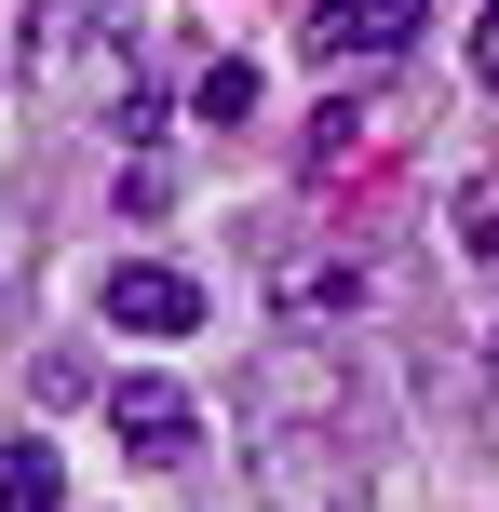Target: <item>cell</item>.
<instances>
[{
	"label": "cell",
	"instance_id": "7",
	"mask_svg": "<svg viewBox=\"0 0 499 512\" xmlns=\"http://www.w3.org/2000/svg\"><path fill=\"white\" fill-rule=\"evenodd\" d=\"M0 512H68V472H54V445H41V432L0 445Z\"/></svg>",
	"mask_w": 499,
	"mask_h": 512
},
{
	"label": "cell",
	"instance_id": "1",
	"mask_svg": "<svg viewBox=\"0 0 499 512\" xmlns=\"http://www.w3.org/2000/svg\"><path fill=\"white\" fill-rule=\"evenodd\" d=\"M27 81L41 95H81V108H122V14H95V0H27Z\"/></svg>",
	"mask_w": 499,
	"mask_h": 512
},
{
	"label": "cell",
	"instance_id": "2",
	"mask_svg": "<svg viewBox=\"0 0 499 512\" xmlns=\"http://www.w3.org/2000/svg\"><path fill=\"white\" fill-rule=\"evenodd\" d=\"M365 297H378V270L351 243H284L270 256V310H284V324H351Z\"/></svg>",
	"mask_w": 499,
	"mask_h": 512
},
{
	"label": "cell",
	"instance_id": "6",
	"mask_svg": "<svg viewBox=\"0 0 499 512\" xmlns=\"http://www.w3.org/2000/svg\"><path fill=\"white\" fill-rule=\"evenodd\" d=\"M378 122H392V108H365V95H324V108H311V135H297V162H311V176H351V162L378 149Z\"/></svg>",
	"mask_w": 499,
	"mask_h": 512
},
{
	"label": "cell",
	"instance_id": "10",
	"mask_svg": "<svg viewBox=\"0 0 499 512\" xmlns=\"http://www.w3.org/2000/svg\"><path fill=\"white\" fill-rule=\"evenodd\" d=\"M473 81H486V95H499V0H486V14H473Z\"/></svg>",
	"mask_w": 499,
	"mask_h": 512
},
{
	"label": "cell",
	"instance_id": "9",
	"mask_svg": "<svg viewBox=\"0 0 499 512\" xmlns=\"http://www.w3.org/2000/svg\"><path fill=\"white\" fill-rule=\"evenodd\" d=\"M203 122H216V135L257 122V68H243V54H216V68H203Z\"/></svg>",
	"mask_w": 499,
	"mask_h": 512
},
{
	"label": "cell",
	"instance_id": "5",
	"mask_svg": "<svg viewBox=\"0 0 499 512\" xmlns=\"http://www.w3.org/2000/svg\"><path fill=\"white\" fill-rule=\"evenodd\" d=\"M108 324L122 337H189L203 324V283L162 270V256H122V270H108Z\"/></svg>",
	"mask_w": 499,
	"mask_h": 512
},
{
	"label": "cell",
	"instance_id": "3",
	"mask_svg": "<svg viewBox=\"0 0 499 512\" xmlns=\"http://www.w3.org/2000/svg\"><path fill=\"white\" fill-rule=\"evenodd\" d=\"M108 445H122L135 472H176L189 445H203V405H189L176 378H108Z\"/></svg>",
	"mask_w": 499,
	"mask_h": 512
},
{
	"label": "cell",
	"instance_id": "8",
	"mask_svg": "<svg viewBox=\"0 0 499 512\" xmlns=\"http://www.w3.org/2000/svg\"><path fill=\"white\" fill-rule=\"evenodd\" d=\"M446 230H459V270H473V283H499V176H459Z\"/></svg>",
	"mask_w": 499,
	"mask_h": 512
},
{
	"label": "cell",
	"instance_id": "4",
	"mask_svg": "<svg viewBox=\"0 0 499 512\" xmlns=\"http://www.w3.org/2000/svg\"><path fill=\"white\" fill-rule=\"evenodd\" d=\"M432 0H324V14H297V41H311V68H378V54L419 41Z\"/></svg>",
	"mask_w": 499,
	"mask_h": 512
}]
</instances>
